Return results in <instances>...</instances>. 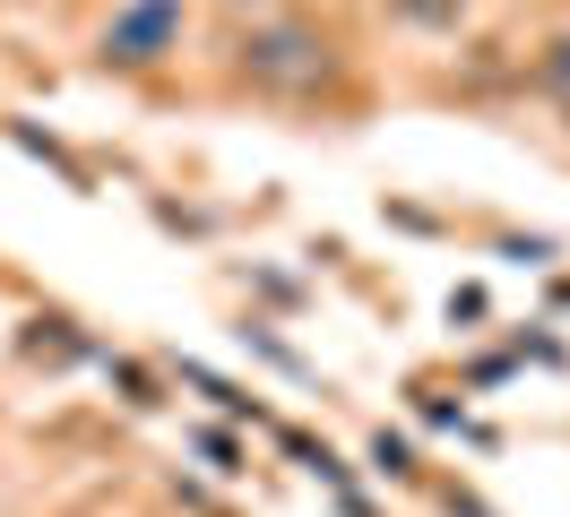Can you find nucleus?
Instances as JSON below:
<instances>
[{
  "mask_svg": "<svg viewBox=\"0 0 570 517\" xmlns=\"http://www.w3.org/2000/svg\"><path fill=\"white\" fill-rule=\"evenodd\" d=\"M337 69H346V52H337V34H328L321 18H259V27H243V43H234V78H243L250 96H277V103L328 96Z\"/></svg>",
  "mask_w": 570,
  "mask_h": 517,
  "instance_id": "1",
  "label": "nucleus"
},
{
  "mask_svg": "<svg viewBox=\"0 0 570 517\" xmlns=\"http://www.w3.org/2000/svg\"><path fill=\"white\" fill-rule=\"evenodd\" d=\"M190 34V0H121L96 34V61L105 69H165Z\"/></svg>",
  "mask_w": 570,
  "mask_h": 517,
  "instance_id": "2",
  "label": "nucleus"
},
{
  "mask_svg": "<svg viewBox=\"0 0 570 517\" xmlns=\"http://www.w3.org/2000/svg\"><path fill=\"white\" fill-rule=\"evenodd\" d=\"M174 379H181V388H199V397H208L216 414H234V422H268V406H259L250 388H234L225 371H208V362H190V354L174 362Z\"/></svg>",
  "mask_w": 570,
  "mask_h": 517,
  "instance_id": "3",
  "label": "nucleus"
},
{
  "mask_svg": "<svg viewBox=\"0 0 570 517\" xmlns=\"http://www.w3.org/2000/svg\"><path fill=\"white\" fill-rule=\"evenodd\" d=\"M96 371H105L112 388H121V406H139V414H156V406H165L156 371H147V362H130V354H105V345H96Z\"/></svg>",
  "mask_w": 570,
  "mask_h": 517,
  "instance_id": "4",
  "label": "nucleus"
},
{
  "mask_svg": "<svg viewBox=\"0 0 570 517\" xmlns=\"http://www.w3.org/2000/svg\"><path fill=\"white\" fill-rule=\"evenodd\" d=\"M18 345H27V354H52V362H96V345L78 337L70 319H27V337H18Z\"/></svg>",
  "mask_w": 570,
  "mask_h": 517,
  "instance_id": "5",
  "label": "nucleus"
},
{
  "mask_svg": "<svg viewBox=\"0 0 570 517\" xmlns=\"http://www.w3.org/2000/svg\"><path fill=\"white\" fill-rule=\"evenodd\" d=\"M234 337H243L250 354H259V362H268V371H285V379H312V362H303V354H294V345H285L277 328H268V319H243V328H234Z\"/></svg>",
  "mask_w": 570,
  "mask_h": 517,
  "instance_id": "6",
  "label": "nucleus"
},
{
  "mask_svg": "<svg viewBox=\"0 0 570 517\" xmlns=\"http://www.w3.org/2000/svg\"><path fill=\"white\" fill-rule=\"evenodd\" d=\"M363 457H372V475H390V483H424V466H415V440H406V431H372V440H363Z\"/></svg>",
  "mask_w": 570,
  "mask_h": 517,
  "instance_id": "7",
  "label": "nucleus"
},
{
  "mask_svg": "<svg viewBox=\"0 0 570 517\" xmlns=\"http://www.w3.org/2000/svg\"><path fill=\"white\" fill-rule=\"evenodd\" d=\"M9 138H18V147H27V156H43V165L61 172V181H70V190H87V165H78L70 147H61V138H43L36 121H9Z\"/></svg>",
  "mask_w": 570,
  "mask_h": 517,
  "instance_id": "8",
  "label": "nucleus"
},
{
  "mask_svg": "<svg viewBox=\"0 0 570 517\" xmlns=\"http://www.w3.org/2000/svg\"><path fill=\"white\" fill-rule=\"evenodd\" d=\"M390 18H397V27H415V34H450L466 18V0H390Z\"/></svg>",
  "mask_w": 570,
  "mask_h": 517,
  "instance_id": "9",
  "label": "nucleus"
},
{
  "mask_svg": "<svg viewBox=\"0 0 570 517\" xmlns=\"http://www.w3.org/2000/svg\"><path fill=\"white\" fill-rule=\"evenodd\" d=\"M528 78L544 87V96H562V103H570V34H544V43H535Z\"/></svg>",
  "mask_w": 570,
  "mask_h": 517,
  "instance_id": "10",
  "label": "nucleus"
},
{
  "mask_svg": "<svg viewBox=\"0 0 570 517\" xmlns=\"http://www.w3.org/2000/svg\"><path fill=\"white\" fill-rule=\"evenodd\" d=\"M190 448L208 457L216 475H243V448H234V431H190Z\"/></svg>",
  "mask_w": 570,
  "mask_h": 517,
  "instance_id": "11",
  "label": "nucleus"
},
{
  "mask_svg": "<svg viewBox=\"0 0 570 517\" xmlns=\"http://www.w3.org/2000/svg\"><path fill=\"white\" fill-rule=\"evenodd\" d=\"M510 371H519V354H475V362H466V379H475V388H501Z\"/></svg>",
  "mask_w": 570,
  "mask_h": 517,
  "instance_id": "12",
  "label": "nucleus"
},
{
  "mask_svg": "<svg viewBox=\"0 0 570 517\" xmlns=\"http://www.w3.org/2000/svg\"><path fill=\"white\" fill-rule=\"evenodd\" d=\"M432 500H441L450 517H493L484 500H475V491H466V483H432Z\"/></svg>",
  "mask_w": 570,
  "mask_h": 517,
  "instance_id": "13",
  "label": "nucleus"
},
{
  "mask_svg": "<svg viewBox=\"0 0 570 517\" xmlns=\"http://www.w3.org/2000/svg\"><path fill=\"white\" fill-rule=\"evenodd\" d=\"M450 319H484V285H459V294H450Z\"/></svg>",
  "mask_w": 570,
  "mask_h": 517,
  "instance_id": "14",
  "label": "nucleus"
},
{
  "mask_svg": "<svg viewBox=\"0 0 570 517\" xmlns=\"http://www.w3.org/2000/svg\"><path fill=\"white\" fill-rule=\"evenodd\" d=\"M553 302H562V310H570V285H553Z\"/></svg>",
  "mask_w": 570,
  "mask_h": 517,
  "instance_id": "15",
  "label": "nucleus"
},
{
  "mask_svg": "<svg viewBox=\"0 0 570 517\" xmlns=\"http://www.w3.org/2000/svg\"><path fill=\"white\" fill-rule=\"evenodd\" d=\"M234 9H268V0H234Z\"/></svg>",
  "mask_w": 570,
  "mask_h": 517,
  "instance_id": "16",
  "label": "nucleus"
}]
</instances>
